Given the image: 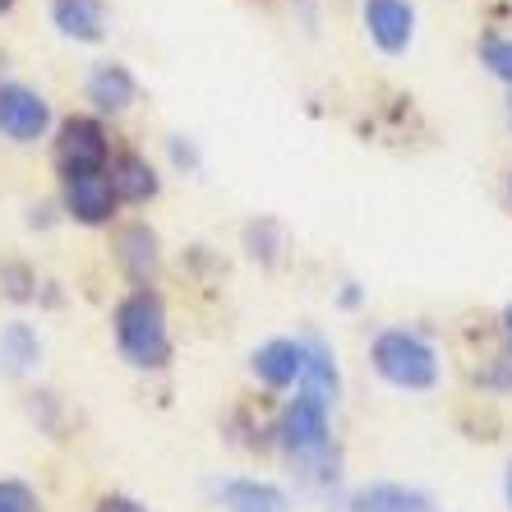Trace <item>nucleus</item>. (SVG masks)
I'll return each mask as SVG.
<instances>
[{"instance_id":"obj_19","label":"nucleus","mask_w":512,"mask_h":512,"mask_svg":"<svg viewBox=\"0 0 512 512\" xmlns=\"http://www.w3.org/2000/svg\"><path fill=\"white\" fill-rule=\"evenodd\" d=\"M0 512H42V503L24 480H0Z\"/></svg>"},{"instance_id":"obj_20","label":"nucleus","mask_w":512,"mask_h":512,"mask_svg":"<svg viewBox=\"0 0 512 512\" xmlns=\"http://www.w3.org/2000/svg\"><path fill=\"white\" fill-rule=\"evenodd\" d=\"M476 383L480 388H512V356L494 360V370H480Z\"/></svg>"},{"instance_id":"obj_15","label":"nucleus","mask_w":512,"mask_h":512,"mask_svg":"<svg viewBox=\"0 0 512 512\" xmlns=\"http://www.w3.org/2000/svg\"><path fill=\"white\" fill-rule=\"evenodd\" d=\"M300 393L314 397V402L333 406L337 393H342V374H337L333 365V351L319 342V337H310L305 342V374H300Z\"/></svg>"},{"instance_id":"obj_2","label":"nucleus","mask_w":512,"mask_h":512,"mask_svg":"<svg viewBox=\"0 0 512 512\" xmlns=\"http://www.w3.org/2000/svg\"><path fill=\"white\" fill-rule=\"evenodd\" d=\"M111 333H116L120 356L130 360L134 370H162L171 360V328H167V305L157 291L134 286L130 296L111 314Z\"/></svg>"},{"instance_id":"obj_14","label":"nucleus","mask_w":512,"mask_h":512,"mask_svg":"<svg viewBox=\"0 0 512 512\" xmlns=\"http://www.w3.org/2000/svg\"><path fill=\"white\" fill-rule=\"evenodd\" d=\"M351 512H439L429 494L411 485H393V480H379V485L356 489L351 499Z\"/></svg>"},{"instance_id":"obj_9","label":"nucleus","mask_w":512,"mask_h":512,"mask_svg":"<svg viewBox=\"0 0 512 512\" xmlns=\"http://www.w3.org/2000/svg\"><path fill=\"white\" fill-rule=\"evenodd\" d=\"M250 370H254V379H259L263 388H273V393L296 388L300 374H305V342H291V337L263 342L250 356Z\"/></svg>"},{"instance_id":"obj_12","label":"nucleus","mask_w":512,"mask_h":512,"mask_svg":"<svg viewBox=\"0 0 512 512\" xmlns=\"http://www.w3.org/2000/svg\"><path fill=\"white\" fill-rule=\"evenodd\" d=\"M107 176H111V190H116L120 203H148V199H157V190H162L157 167L143 153H120L107 167Z\"/></svg>"},{"instance_id":"obj_4","label":"nucleus","mask_w":512,"mask_h":512,"mask_svg":"<svg viewBox=\"0 0 512 512\" xmlns=\"http://www.w3.org/2000/svg\"><path fill=\"white\" fill-rule=\"evenodd\" d=\"M111 139L107 125L93 116H70L56 130V167L60 176H79V171H107Z\"/></svg>"},{"instance_id":"obj_3","label":"nucleus","mask_w":512,"mask_h":512,"mask_svg":"<svg viewBox=\"0 0 512 512\" xmlns=\"http://www.w3.org/2000/svg\"><path fill=\"white\" fill-rule=\"evenodd\" d=\"M370 365L383 383H393L402 393H429L439 383V351L420 333H406V328H383L374 337Z\"/></svg>"},{"instance_id":"obj_10","label":"nucleus","mask_w":512,"mask_h":512,"mask_svg":"<svg viewBox=\"0 0 512 512\" xmlns=\"http://www.w3.org/2000/svg\"><path fill=\"white\" fill-rule=\"evenodd\" d=\"M134 97H139V84H134V74L125 70V65H116V60L93 65V74H88V102H93L97 111L120 116V111L134 107Z\"/></svg>"},{"instance_id":"obj_11","label":"nucleus","mask_w":512,"mask_h":512,"mask_svg":"<svg viewBox=\"0 0 512 512\" xmlns=\"http://www.w3.org/2000/svg\"><path fill=\"white\" fill-rule=\"evenodd\" d=\"M217 499L227 512H291V494L273 480H254V476H240L227 480L217 489Z\"/></svg>"},{"instance_id":"obj_18","label":"nucleus","mask_w":512,"mask_h":512,"mask_svg":"<svg viewBox=\"0 0 512 512\" xmlns=\"http://www.w3.org/2000/svg\"><path fill=\"white\" fill-rule=\"evenodd\" d=\"M37 277L28 273L24 263H0V296L5 300H19V305H24V300H33L37 291Z\"/></svg>"},{"instance_id":"obj_13","label":"nucleus","mask_w":512,"mask_h":512,"mask_svg":"<svg viewBox=\"0 0 512 512\" xmlns=\"http://www.w3.org/2000/svg\"><path fill=\"white\" fill-rule=\"evenodd\" d=\"M51 19L74 42H102L107 37V5L102 0H51Z\"/></svg>"},{"instance_id":"obj_22","label":"nucleus","mask_w":512,"mask_h":512,"mask_svg":"<svg viewBox=\"0 0 512 512\" xmlns=\"http://www.w3.org/2000/svg\"><path fill=\"white\" fill-rule=\"evenodd\" d=\"M171 157H176V167H199V153H194L190 143L171 139Z\"/></svg>"},{"instance_id":"obj_16","label":"nucleus","mask_w":512,"mask_h":512,"mask_svg":"<svg viewBox=\"0 0 512 512\" xmlns=\"http://www.w3.org/2000/svg\"><path fill=\"white\" fill-rule=\"evenodd\" d=\"M37 360H42V342L28 323H5L0 328V374H10V379H24V374L37 370Z\"/></svg>"},{"instance_id":"obj_6","label":"nucleus","mask_w":512,"mask_h":512,"mask_svg":"<svg viewBox=\"0 0 512 512\" xmlns=\"http://www.w3.org/2000/svg\"><path fill=\"white\" fill-rule=\"evenodd\" d=\"M60 203L74 222L84 227H107L116 217V190H111L107 171H79V176H65V190H60Z\"/></svg>"},{"instance_id":"obj_23","label":"nucleus","mask_w":512,"mask_h":512,"mask_svg":"<svg viewBox=\"0 0 512 512\" xmlns=\"http://www.w3.org/2000/svg\"><path fill=\"white\" fill-rule=\"evenodd\" d=\"M342 305L351 310V305H360V291H356V282H346V291H342Z\"/></svg>"},{"instance_id":"obj_17","label":"nucleus","mask_w":512,"mask_h":512,"mask_svg":"<svg viewBox=\"0 0 512 512\" xmlns=\"http://www.w3.org/2000/svg\"><path fill=\"white\" fill-rule=\"evenodd\" d=\"M480 65L512 88V37H485L480 42Z\"/></svg>"},{"instance_id":"obj_7","label":"nucleus","mask_w":512,"mask_h":512,"mask_svg":"<svg viewBox=\"0 0 512 512\" xmlns=\"http://www.w3.org/2000/svg\"><path fill=\"white\" fill-rule=\"evenodd\" d=\"M365 33L379 51L388 56H402L411 47V37H416V10H411V0H365Z\"/></svg>"},{"instance_id":"obj_28","label":"nucleus","mask_w":512,"mask_h":512,"mask_svg":"<svg viewBox=\"0 0 512 512\" xmlns=\"http://www.w3.org/2000/svg\"><path fill=\"white\" fill-rule=\"evenodd\" d=\"M508 199H512V176H508Z\"/></svg>"},{"instance_id":"obj_1","label":"nucleus","mask_w":512,"mask_h":512,"mask_svg":"<svg viewBox=\"0 0 512 512\" xmlns=\"http://www.w3.org/2000/svg\"><path fill=\"white\" fill-rule=\"evenodd\" d=\"M273 434L305 485H333L337 480L342 453H337V443H333V420H328V406L323 402H314L305 393L291 397Z\"/></svg>"},{"instance_id":"obj_25","label":"nucleus","mask_w":512,"mask_h":512,"mask_svg":"<svg viewBox=\"0 0 512 512\" xmlns=\"http://www.w3.org/2000/svg\"><path fill=\"white\" fill-rule=\"evenodd\" d=\"M503 337H508V346H512V305L503 310Z\"/></svg>"},{"instance_id":"obj_24","label":"nucleus","mask_w":512,"mask_h":512,"mask_svg":"<svg viewBox=\"0 0 512 512\" xmlns=\"http://www.w3.org/2000/svg\"><path fill=\"white\" fill-rule=\"evenodd\" d=\"M503 499H508V512H512V466H508V476H503Z\"/></svg>"},{"instance_id":"obj_21","label":"nucleus","mask_w":512,"mask_h":512,"mask_svg":"<svg viewBox=\"0 0 512 512\" xmlns=\"http://www.w3.org/2000/svg\"><path fill=\"white\" fill-rule=\"evenodd\" d=\"M97 512H148L139 499H130V494H107V499L97 503Z\"/></svg>"},{"instance_id":"obj_5","label":"nucleus","mask_w":512,"mask_h":512,"mask_svg":"<svg viewBox=\"0 0 512 512\" xmlns=\"http://www.w3.org/2000/svg\"><path fill=\"white\" fill-rule=\"evenodd\" d=\"M51 125L47 97L24 84H0V134L10 143H37Z\"/></svg>"},{"instance_id":"obj_26","label":"nucleus","mask_w":512,"mask_h":512,"mask_svg":"<svg viewBox=\"0 0 512 512\" xmlns=\"http://www.w3.org/2000/svg\"><path fill=\"white\" fill-rule=\"evenodd\" d=\"M10 5H14V0H0V14H5V10H10Z\"/></svg>"},{"instance_id":"obj_27","label":"nucleus","mask_w":512,"mask_h":512,"mask_svg":"<svg viewBox=\"0 0 512 512\" xmlns=\"http://www.w3.org/2000/svg\"><path fill=\"white\" fill-rule=\"evenodd\" d=\"M508 130H512V97H508Z\"/></svg>"},{"instance_id":"obj_8","label":"nucleus","mask_w":512,"mask_h":512,"mask_svg":"<svg viewBox=\"0 0 512 512\" xmlns=\"http://www.w3.org/2000/svg\"><path fill=\"white\" fill-rule=\"evenodd\" d=\"M116 263L120 273L130 277L134 286H148L162 268V240L148 222H130V227L116 231Z\"/></svg>"}]
</instances>
